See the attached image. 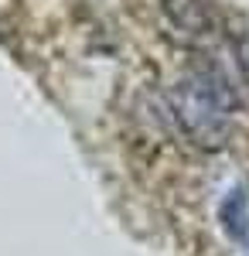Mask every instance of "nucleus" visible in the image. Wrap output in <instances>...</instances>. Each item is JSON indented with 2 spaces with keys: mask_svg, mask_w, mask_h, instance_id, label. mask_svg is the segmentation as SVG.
I'll return each instance as SVG.
<instances>
[{
  "mask_svg": "<svg viewBox=\"0 0 249 256\" xmlns=\"http://www.w3.org/2000/svg\"><path fill=\"white\" fill-rule=\"evenodd\" d=\"M160 14L184 41H212L218 34L215 0H157Z\"/></svg>",
  "mask_w": 249,
  "mask_h": 256,
  "instance_id": "f03ea898",
  "label": "nucleus"
},
{
  "mask_svg": "<svg viewBox=\"0 0 249 256\" xmlns=\"http://www.w3.org/2000/svg\"><path fill=\"white\" fill-rule=\"evenodd\" d=\"M168 102H171L174 123L194 147L218 150L229 140L239 99H236L229 76L218 65H198L192 72H184L171 86Z\"/></svg>",
  "mask_w": 249,
  "mask_h": 256,
  "instance_id": "f257e3e1",
  "label": "nucleus"
},
{
  "mask_svg": "<svg viewBox=\"0 0 249 256\" xmlns=\"http://www.w3.org/2000/svg\"><path fill=\"white\" fill-rule=\"evenodd\" d=\"M218 218H222V229H226L232 239L249 242V195L242 188L229 192V198H226L222 208H218Z\"/></svg>",
  "mask_w": 249,
  "mask_h": 256,
  "instance_id": "7ed1b4c3",
  "label": "nucleus"
}]
</instances>
